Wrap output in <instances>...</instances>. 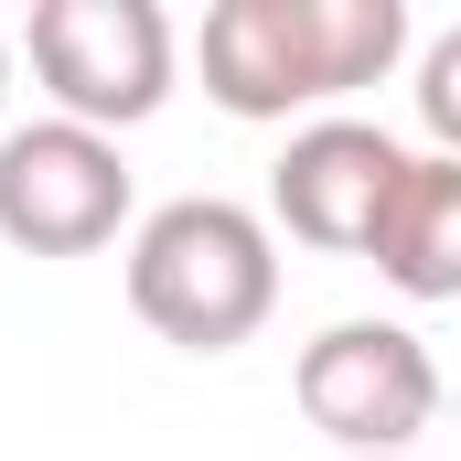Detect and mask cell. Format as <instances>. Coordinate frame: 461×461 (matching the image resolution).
<instances>
[{
  "mask_svg": "<svg viewBox=\"0 0 461 461\" xmlns=\"http://www.w3.org/2000/svg\"><path fill=\"white\" fill-rule=\"evenodd\" d=\"M429 397H440V375H429L419 333H397V322H333L322 344L301 354V419L322 440H344V451L419 440L429 429Z\"/></svg>",
  "mask_w": 461,
  "mask_h": 461,
  "instance_id": "5b68a950",
  "label": "cell"
},
{
  "mask_svg": "<svg viewBox=\"0 0 461 461\" xmlns=\"http://www.w3.org/2000/svg\"><path fill=\"white\" fill-rule=\"evenodd\" d=\"M397 183H408V150L386 129L322 118L279 161V215H290V236H312V247H375V215H386Z\"/></svg>",
  "mask_w": 461,
  "mask_h": 461,
  "instance_id": "8992f818",
  "label": "cell"
},
{
  "mask_svg": "<svg viewBox=\"0 0 461 461\" xmlns=\"http://www.w3.org/2000/svg\"><path fill=\"white\" fill-rule=\"evenodd\" d=\"M32 65L43 86L86 118H140L172 86V22L150 0H43L32 11Z\"/></svg>",
  "mask_w": 461,
  "mask_h": 461,
  "instance_id": "277c9868",
  "label": "cell"
},
{
  "mask_svg": "<svg viewBox=\"0 0 461 461\" xmlns=\"http://www.w3.org/2000/svg\"><path fill=\"white\" fill-rule=\"evenodd\" d=\"M397 43H408L397 0H226L204 11V86L236 118H279L301 97L386 76Z\"/></svg>",
  "mask_w": 461,
  "mask_h": 461,
  "instance_id": "6da1fadb",
  "label": "cell"
},
{
  "mask_svg": "<svg viewBox=\"0 0 461 461\" xmlns=\"http://www.w3.org/2000/svg\"><path fill=\"white\" fill-rule=\"evenodd\" d=\"M375 268L408 301H461V161H408L375 215Z\"/></svg>",
  "mask_w": 461,
  "mask_h": 461,
  "instance_id": "52a82bcc",
  "label": "cell"
},
{
  "mask_svg": "<svg viewBox=\"0 0 461 461\" xmlns=\"http://www.w3.org/2000/svg\"><path fill=\"white\" fill-rule=\"evenodd\" d=\"M419 118H429V129H440V140L461 150V32H440V43H429V76H419Z\"/></svg>",
  "mask_w": 461,
  "mask_h": 461,
  "instance_id": "ba28073f",
  "label": "cell"
},
{
  "mask_svg": "<svg viewBox=\"0 0 461 461\" xmlns=\"http://www.w3.org/2000/svg\"><path fill=\"white\" fill-rule=\"evenodd\" d=\"M129 215V161H118L97 129L76 118H43V129H11L0 140V236L32 247V258H76L118 236Z\"/></svg>",
  "mask_w": 461,
  "mask_h": 461,
  "instance_id": "3957f363",
  "label": "cell"
},
{
  "mask_svg": "<svg viewBox=\"0 0 461 461\" xmlns=\"http://www.w3.org/2000/svg\"><path fill=\"white\" fill-rule=\"evenodd\" d=\"M268 290H279V258H268L258 215H236L215 194L161 204L140 226V247H129V301H140V322L161 344H194V354L247 344L268 322Z\"/></svg>",
  "mask_w": 461,
  "mask_h": 461,
  "instance_id": "7a4b0ae2",
  "label": "cell"
}]
</instances>
